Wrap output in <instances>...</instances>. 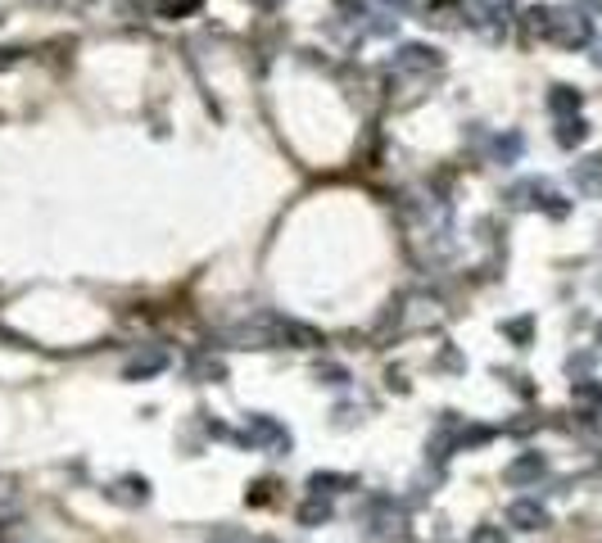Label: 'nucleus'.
<instances>
[{"mask_svg":"<svg viewBox=\"0 0 602 543\" xmlns=\"http://www.w3.org/2000/svg\"><path fill=\"white\" fill-rule=\"evenodd\" d=\"M227 340H236V349H317L322 344L313 326L281 312H254L249 322L227 331Z\"/></svg>","mask_w":602,"mask_h":543,"instance_id":"obj_1","label":"nucleus"},{"mask_svg":"<svg viewBox=\"0 0 602 543\" xmlns=\"http://www.w3.org/2000/svg\"><path fill=\"white\" fill-rule=\"evenodd\" d=\"M232 439L244 444V448H254V453H267V457H285V453L295 448L285 421H276L272 412H249V416H244V430L232 435Z\"/></svg>","mask_w":602,"mask_h":543,"instance_id":"obj_2","label":"nucleus"},{"mask_svg":"<svg viewBox=\"0 0 602 543\" xmlns=\"http://www.w3.org/2000/svg\"><path fill=\"white\" fill-rule=\"evenodd\" d=\"M544 41H553V46H562V50H580V46L594 41V23H589L585 9H553V14H548Z\"/></svg>","mask_w":602,"mask_h":543,"instance_id":"obj_3","label":"nucleus"},{"mask_svg":"<svg viewBox=\"0 0 602 543\" xmlns=\"http://www.w3.org/2000/svg\"><path fill=\"white\" fill-rule=\"evenodd\" d=\"M440 68H444V55L435 46H421V41H408L394 55V73H440Z\"/></svg>","mask_w":602,"mask_h":543,"instance_id":"obj_4","label":"nucleus"},{"mask_svg":"<svg viewBox=\"0 0 602 543\" xmlns=\"http://www.w3.org/2000/svg\"><path fill=\"white\" fill-rule=\"evenodd\" d=\"M544 476H548V457H544V453H521V457H512V462L503 466V480L516 485V489H521V485H539Z\"/></svg>","mask_w":602,"mask_h":543,"instance_id":"obj_5","label":"nucleus"},{"mask_svg":"<svg viewBox=\"0 0 602 543\" xmlns=\"http://www.w3.org/2000/svg\"><path fill=\"white\" fill-rule=\"evenodd\" d=\"M507 526L521 530V535H535V530H548V507L539 498H516L507 507Z\"/></svg>","mask_w":602,"mask_h":543,"instance_id":"obj_6","label":"nucleus"},{"mask_svg":"<svg viewBox=\"0 0 602 543\" xmlns=\"http://www.w3.org/2000/svg\"><path fill=\"white\" fill-rule=\"evenodd\" d=\"M349 489H362L358 476H340V471H313L308 476V494L331 498V494H349Z\"/></svg>","mask_w":602,"mask_h":543,"instance_id":"obj_7","label":"nucleus"},{"mask_svg":"<svg viewBox=\"0 0 602 543\" xmlns=\"http://www.w3.org/2000/svg\"><path fill=\"white\" fill-rule=\"evenodd\" d=\"M544 200H548V181H539V177H525L507 190V204H516V209H544Z\"/></svg>","mask_w":602,"mask_h":543,"instance_id":"obj_8","label":"nucleus"},{"mask_svg":"<svg viewBox=\"0 0 602 543\" xmlns=\"http://www.w3.org/2000/svg\"><path fill=\"white\" fill-rule=\"evenodd\" d=\"M186 376L200 381V385H223V381H227V367H223L213 353H195V358L186 363Z\"/></svg>","mask_w":602,"mask_h":543,"instance_id":"obj_9","label":"nucleus"},{"mask_svg":"<svg viewBox=\"0 0 602 543\" xmlns=\"http://www.w3.org/2000/svg\"><path fill=\"white\" fill-rule=\"evenodd\" d=\"M462 18H467V5H462V0H431L421 23H435V27H462Z\"/></svg>","mask_w":602,"mask_h":543,"instance_id":"obj_10","label":"nucleus"},{"mask_svg":"<svg viewBox=\"0 0 602 543\" xmlns=\"http://www.w3.org/2000/svg\"><path fill=\"white\" fill-rule=\"evenodd\" d=\"M571 177H576V186H580L585 195H602V154L585 159V163H576Z\"/></svg>","mask_w":602,"mask_h":543,"instance_id":"obj_11","label":"nucleus"},{"mask_svg":"<svg viewBox=\"0 0 602 543\" xmlns=\"http://www.w3.org/2000/svg\"><path fill=\"white\" fill-rule=\"evenodd\" d=\"M553 140H557L562 149H576V145H585V140H589V123H585L580 114H571V118H562V123H557Z\"/></svg>","mask_w":602,"mask_h":543,"instance_id":"obj_12","label":"nucleus"},{"mask_svg":"<svg viewBox=\"0 0 602 543\" xmlns=\"http://www.w3.org/2000/svg\"><path fill=\"white\" fill-rule=\"evenodd\" d=\"M580 105H585V96H580L576 87H553V91H548V109H553L557 118H571V114H580Z\"/></svg>","mask_w":602,"mask_h":543,"instance_id":"obj_13","label":"nucleus"},{"mask_svg":"<svg viewBox=\"0 0 602 543\" xmlns=\"http://www.w3.org/2000/svg\"><path fill=\"white\" fill-rule=\"evenodd\" d=\"M163 367H168V353L154 349V353H145V358H131L122 376H127V381H145V376H154V372H163Z\"/></svg>","mask_w":602,"mask_h":543,"instance_id":"obj_14","label":"nucleus"},{"mask_svg":"<svg viewBox=\"0 0 602 543\" xmlns=\"http://www.w3.org/2000/svg\"><path fill=\"white\" fill-rule=\"evenodd\" d=\"M327 521H331V498L313 494V498L299 507V526H308V530H313V526H327Z\"/></svg>","mask_w":602,"mask_h":543,"instance_id":"obj_15","label":"nucleus"},{"mask_svg":"<svg viewBox=\"0 0 602 543\" xmlns=\"http://www.w3.org/2000/svg\"><path fill=\"white\" fill-rule=\"evenodd\" d=\"M521 149H525V140H521V132L493 136V159H498V163H516V159H521Z\"/></svg>","mask_w":602,"mask_h":543,"instance_id":"obj_16","label":"nucleus"},{"mask_svg":"<svg viewBox=\"0 0 602 543\" xmlns=\"http://www.w3.org/2000/svg\"><path fill=\"white\" fill-rule=\"evenodd\" d=\"M530 331H535V322H530V317L503 322V335H507V340H516V344H530Z\"/></svg>","mask_w":602,"mask_h":543,"instance_id":"obj_17","label":"nucleus"},{"mask_svg":"<svg viewBox=\"0 0 602 543\" xmlns=\"http://www.w3.org/2000/svg\"><path fill=\"white\" fill-rule=\"evenodd\" d=\"M195 9H200V0H163V5H159L163 18H186V14H195Z\"/></svg>","mask_w":602,"mask_h":543,"instance_id":"obj_18","label":"nucleus"},{"mask_svg":"<svg viewBox=\"0 0 602 543\" xmlns=\"http://www.w3.org/2000/svg\"><path fill=\"white\" fill-rule=\"evenodd\" d=\"M317 381L331 385V390H345V385H349V372H345V367H317Z\"/></svg>","mask_w":602,"mask_h":543,"instance_id":"obj_19","label":"nucleus"},{"mask_svg":"<svg viewBox=\"0 0 602 543\" xmlns=\"http://www.w3.org/2000/svg\"><path fill=\"white\" fill-rule=\"evenodd\" d=\"M467 543H507V535H503V526H476Z\"/></svg>","mask_w":602,"mask_h":543,"instance_id":"obj_20","label":"nucleus"},{"mask_svg":"<svg viewBox=\"0 0 602 543\" xmlns=\"http://www.w3.org/2000/svg\"><path fill=\"white\" fill-rule=\"evenodd\" d=\"M204 543H249V535H244V530H232V526H223V530H213Z\"/></svg>","mask_w":602,"mask_h":543,"instance_id":"obj_21","label":"nucleus"},{"mask_svg":"<svg viewBox=\"0 0 602 543\" xmlns=\"http://www.w3.org/2000/svg\"><path fill=\"white\" fill-rule=\"evenodd\" d=\"M576 394H580V399H594V404H602V385H594V381H580V385H576Z\"/></svg>","mask_w":602,"mask_h":543,"instance_id":"obj_22","label":"nucleus"},{"mask_svg":"<svg viewBox=\"0 0 602 543\" xmlns=\"http://www.w3.org/2000/svg\"><path fill=\"white\" fill-rule=\"evenodd\" d=\"M272 489H276V485H267V480H263V485H254V494H244V498L258 507V503H267V498H272Z\"/></svg>","mask_w":602,"mask_h":543,"instance_id":"obj_23","label":"nucleus"},{"mask_svg":"<svg viewBox=\"0 0 602 543\" xmlns=\"http://www.w3.org/2000/svg\"><path fill=\"white\" fill-rule=\"evenodd\" d=\"M18 55H23V50H0V68H9V64H18Z\"/></svg>","mask_w":602,"mask_h":543,"instance_id":"obj_24","label":"nucleus"},{"mask_svg":"<svg viewBox=\"0 0 602 543\" xmlns=\"http://www.w3.org/2000/svg\"><path fill=\"white\" fill-rule=\"evenodd\" d=\"M385 5H389V9H399V14H408V9H412V0H385Z\"/></svg>","mask_w":602,"mask_h":543,"instance_id":"obj_25","label":"nucleus"},{"mask_svg":"<svg viewBox=\"0 0 602 543\" xmlns=\"http://www.w3.org/2000/svg\"><path fill=\"white\" fill-rule=\"evenodd\" d=\"M249 5H258V9H276L281 0H249Z\"/></svg>","mask_w":602,"mask_h":543,"instance_id":"obj_26","label":"nucleus"},{"mask_svg":"<svg viewBox=\"0 0 602 543\" xmlns=\"http://www.w3.org/2000/svg\"><path fill=\"white\" fill-rule=\"evenodd\" d=\"M249 543H276V539H249Z\"/></svg>","mask_w":602,"mask_h":543,"instance_id":"obj_27","label":"nucleus"},{"mask_svg":"<svg viewBox=\"0 0 602 543\" xmlns=\"http://www.w3.org/2000/svg\"><path fill=\"white\" fill-rule=\"evenodd\" d=\"M598 68H602V46H598Z\"/></svg>","mask_w":602,"mask_h":543,"instance_id":"obj_28","label":"nucleus"},{"mask_svg":"<svg viewBox=\"0 0 602 543\" xmlns=\"http://www.w3.org/2000/svg\"><path fill=\"white\" fill-rule=\"evenodd\" d=\"M598 5H602V0H598Z\"/></svg>","mask_w":602,"mask_h":543,"instance_id":"obj_29","label":"nucleus"}]
</instances>
